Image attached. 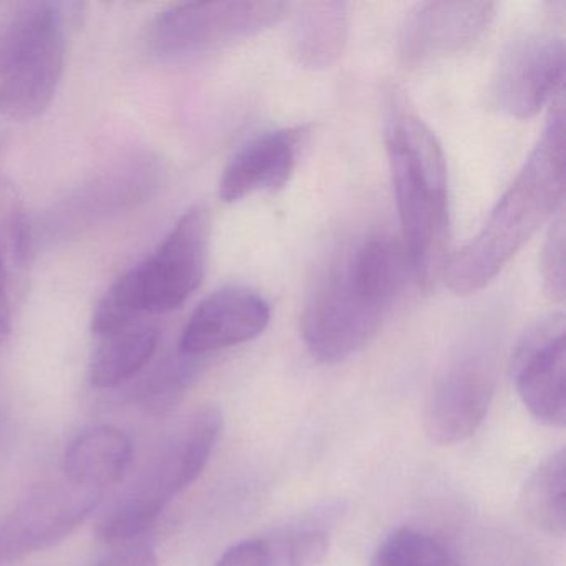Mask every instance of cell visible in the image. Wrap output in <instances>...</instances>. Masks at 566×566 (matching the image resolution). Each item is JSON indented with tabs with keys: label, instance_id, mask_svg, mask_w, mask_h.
<instances>
[{
	"label": "cell",
	"instance_id": "cell-1",
	"mask_svg": "<svg viewBox=\"0 0 566 566\" xmlns=\"http://www.w3.org/2000/svg\"><path fill=\"white\" fill-rule=\"evenodd\" d=\"M407 268L402 243L386 234H370L344 251L304 310L301 329L311 356L337 364L367 346L392 311Z\"/></svg>",
	"mask_w": 566,
	"mask_h": 566
},
{
	"label": "cell",
	"instance_id": "cell-2",
	"mask_svg": "<svg viewBox=\"0 0 566 566\" xmlns=\"http://www.w3.org/2000/svg\"><path fill=\"white\" fill-rule=\"evenodd\" d=\"M565 108L553 102L545 132L480 233L447 261L442 280L467 296L483 290L563 210L566 178Z\"/></svg>",
	"mask_w": 566,
	"mask_h": 566
},
{
	"label": "cell",
	"instance_id": "cell-3",
	"mask_svg": "<svg viewBox=\"0 0 566 566\" xmlns=\"http://www.w3.org/2000/svg\"><path fill=\"white\" fill-rule=\"evenodd\" d=\"M394 94V92H392ZM386 145L410 273L436 290L449 248V180L442 147L402 95H390Z\"/></svg>",
	"mask_w": 566,
	"mask_h": 566
},
{
	"label": "cell",
	"instance_id": "cell-4",
	"mask_svg": "<svg viewBox=\"0 0 566 566\" xmlns=\"http://www.w3.org/2000/svg\"><path fill=\"white\" fill-rule=\"evenodd\" d=\"M210 240V208L195 205L185 211L158 250L102 297L92 317L95 336H107L144 321V316L184 306L203 283Z\"/></svg>",
	"mask_w": 566,
	"mask_h": 566
},
{
	"label": "cell",
	"instance_id": "cell-5",
	"mask_svg": "<svg viewBox=\"0 0 566 566\" xmlns=\"http://www.w3.org/2000/svg\"><path fill=\"white\" fill-rule=\"evenodd\" d=\"M221 430L223 413L214 406L200 407L178 423L137 482L98 520L97 538L127 545L148 532L165 506L203 473Z\"/></svg>",
	"mask_w": 566,
	"mask_h": 566
},
{
	"label": "cell",
	"instance_id": "cell-6",
	"mask_svg": "<svg viewBox=\"0 0 566 566\" xmlns=\"http://www.w3.org/2000/svg\"><path fill=\"white\" fill-rule=\"evenodd\" d=\"M65 69V32L54 4L28 6L0 39V114L38 118L57 94Z\"/></svg>",
	"mask_w": 566,
	"mask_h": 566
},
{
	"label": "cell",
	"instance_id": "cell-7",
	"mask_svg": "<svg viewBox=\"0 0 566 566\" xmlns=\"http://www.w3.org/2000/svg\"><path fill=\"white\" fill-rule=\"evenodd\" d=\"M284 2H187L171 6L148 28V45L160 55H187L253 38L276 24Z\"/></svg>",
	"mask_w": 566,
	"mask_h": 566
},
{
	"label": "cell",
	"instance_id": "cell-8",
	"mask_svg": "<svg viewBox=\"0 0 566 566\" xmlns=\"http://www.w3.org/2000/svg\"><path fill=\"white\" fill-rule=\"evenodd\" d=\"M496 387L495 353L490 343L460 347L443 366L427 403L426 430L432 442L453 446L482 426Z\"/></svg>",
	"mask_w": 566,
	"mask_h": 566
},
{
	"label": "cell",
	"instance_id": "cell-9",
	"mask_svg": "<svg viewBox=\"0 0 566 566\" xmlns=\"http://www.w3.org/2000/svg\"><path fill=\"white\" fill-rule=\"evenodd\" d=\"M104 492L55 482L32 492L0 520V566L67 538L101 505Z\"/></svg>",
	"mask_w": 566,
	"mask_h": 566
},
{
	"label": "cell",
	"instance_id": "cell-10",
	"mask_svg": "<svg viewBox=\"0 0 566 566\" xmlns=\"http://www.w3.org/2000/svg\"><path fill=\"white\" fill-rule=\"evenodd\" d=\"M563 81L565 41L549 32H532L515 39L503 52L490 98L496 111L525 120L563 94Z\"/></svg>",
	"mask_w": 566,
	"mask_h": 566
},
{
	"label": "cell",
	"instance_id": "cell-11",
	"mask_svg": "<svg viewBox=\"0 0 566 566\" xmlns=\"http://www.w3.org/2000/svg\"><path fill=\"white\" fill-rule=\"evenodd\" d=\"M565 317L552 314L536 323L513 350V384L523 406L539 422L566 423Z\"/></svg>",
	"mask_w": 566,
	"mask_h": 566
},
{
	"label": "cell",
	"instance_id": "cell-12",
	"mask_svg": "<svg viewBox=\"0 0 566 566\" xmlns=\"http://www.w3.org/2000/svg\"><path fill=\"white\" fill-rule=\"evenodd\" d=\"M493 2H426L403 22L400 57L407 65L429 64L475 44L495 18Z\"/></svg>",
	"mask_w": 566,
	"mask_h": 566
},
{
	"label": "cell",
	"instance_id": "cell-13",
	"mask_svg": "<svg viewBox=\"0 0 566 566\" xmlns=\"http://www.w3.org/2000/svg\"><path fill=\"white\" fill-rule=\"evenodd\" d=\"M266 301L243 287L217 291L191 314L180 339V354L203 356L256 339L270 324Z\"/></svg>",
	"mask_w": 566,
	"mask_h": 566
},
{
	"label": "cell",
	"instance_id": "cell-14",
	"mask_svg": "<svg viewBox=\"0 0 566 566\" xmlns=\"http://www.w3.org/2000/svg\"><path fill=\"white\" fill-rule=\"evenodd\" d=\"M301 128L264 132L248 142L224 168L220 198L234 203L258 191H276L293 177L303 144Z\"/></svg>",
	"mask_w": 566,
	"mask_h": 566
},
{
	"label": "cell",
	"instance_id": "cell-15",
	"mask_svg": "<svg viewBox=\"0 0 566 566\" xmlns=\"http://www.w3.org/2000/svg\"><path fill=\"white\" fill-rule=\"evenodd\" d=\"M134 459V442L114 426H94L78 433L64 455L67 482L104 492L124 479Z\"/></svg>",
	"mask_w": 566,
	"mask_h": 566
},
{
	"label": "cell",
	"instance_id": "cell-16",
	"mask_svg": "<svg viewBox=\"0 0 566 566\" xmlns=\"http://www.w3.org/2000/svg\"><path fill=\"white\" fill-rule=\"evenodd\" d=\"M347 8L343 2H307L294 15L291 49L307 69L331 67L347 42Z\"/></svg>",
	"mask_w": 566,
	"mask_h": 566
},
{
	"label": "cell",
	"instance_id": "cell-17",
	"mask_svg": "<svg viewBox=\"0 0 566 566\" xmlns=\"http://www.w3.org/2000/svg\"><path fill=\"white\" fill-rule=\"evenodd\" d=\"M160 331L138 321L101 337L92 354L91 382L97 389H114L134 379L154 359Z\"/></svg>",
	"mask_w": 566,
	"mask_h": 566
},
{
	"label": "cell",
	"instance_id": "cell-18",
	"mask_svg": "<svg viewBox=\"0 0 566 566\" xmlns=\"http://www.w3.org/2000/svg\"><path fill=\"white\" fill-rule=\"evenodd\" d=\"M523 512L533 525L548 535L563 538L566 530V452L543 460L532 473L522 495Z\"/></svg>",
	"mask_w": 566,
	"mask_h": 566
},
{
	"label": "cell",
	"instance_id": "cell-19",
	"mask_svg": "<svg viewBox=\"0 0 566 566\" xmlns=\"http://www.w3.org/2000/svg\"><path fill=\"white\" fill-rule=\"evenodd\" d=\"M376 558L386 566H460L442 542L413 528L396 530Z\"/></svg>",
	"mask_w": 566,
	"mask_h": 566
},
{
	"label": "cell",
	"instance_id": "cell-20",
	"mask_svg": "<svg viewBox=\"0 0 566 566\" xmlns=\"http://www.w3.org/2000/svg\"><path fill=\"white\" fill-rule=\"evenodd\" d=\"M181 356H184L181 360L165 364L142 389L140 403L148 412L164 416L177 407L181 397L185 396V390L188 389L195 376V364L191 363L193 357L185 354Z\"/></svg>",
	"mask_w": 566,
	"mask_h": 566
},
{
	"label": "cell",
	"instance_id": "cell-21",
	"mask_svg": "<svg viewBox=\"0 0 566 566\" xmlns=\"http://www.w3.org/2000/svg\"><path fill=\"white\" fill-rule=\"evenodd\" d=\"M542 276L546 293L555 301L565 300V214L558 211L542 251Z\"/></svg>",
	"mask_w": 566,
	"mask_h": 566
},
{
	"label": "cell",
	"instance_id": "cell-22",
	"mask_svg": "<svg viewBox=\"0 0 566 566\" xmlns=\"http://www.w3.org/2000/svg\"><path fill=\"white\" fill-rule=\"evenodd\" d=\"M329 535L324 530H304L291 539L287 562L290 566H321L329 553Z\"/></svg>",
	"mask_w": 566,
	"mask_h": 566
},
{
	"label": "cell",
	"instance_id": "cell-23",
	"mask_svg": "<svg viewBox=\"0 0 566 566\" xmlns=\"http://www.w3.org/2000/svg\"><path fill=\"white\" fill-rule=\"evenodd\" d=\"M271 548L264 539H243L230 546L214 566H271Z\"/></svg>",
	"mask_w": 566,
	"mask_h": 566
},
{
	"label": "cell",
	"instance_id": "cell-24",
	"mask_svg": "<svg viewBox=\"0 0 566 566\" xmlns=\"http://www.w3.org/2000/svg\"><path fill=\"white\" fill-rule=\"evenodd\" d=\"M97 566H160L154 548L147 543H127L105 556Z\"/></svg>",
	"mask_w": 566,
	"mask_h": 566
},
{
	"label": "cell",
	"instance_id": "cell-25",
	"mask_svg": "<svg viewBox=\"0 0 566 566\" xmlns=\"http://www.w3.org/2000/svg\"><path fill=\"white\" fill-rule=\"evenodd\" d=\"M12 329L11 301H9V276L4 253L0 250V346L6 343Z\"/></svg>",
	"mask_w": 566,
	"mask_h": 566
},
{
	"label": "cell",
	"instance_id": "cell-26",
	"mask_svg": "<svg viewBox=\"0 0 566 566\" xmlns=\"http://www.w3.org/2000/svg\"><path fill=\"white\" fill-rule=\"evenodd\" d=\"M373 566H386L379 558H374Z\"/></svg>",
	"mask_w": 566,
	"mask_h": 566
}]
</instances>
